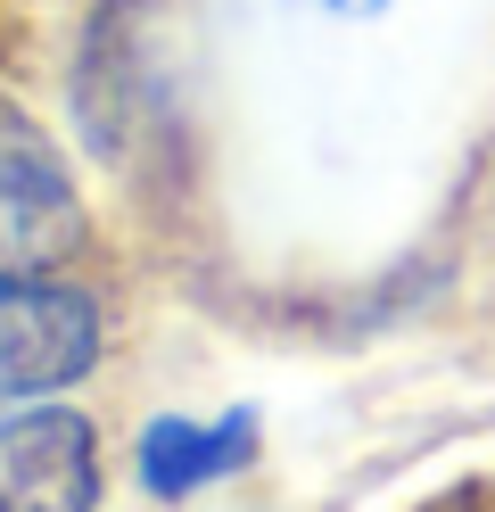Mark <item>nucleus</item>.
<instances>
[{"instance_id": "nucleus-1", "label": "nucleus", "mask_w": 495, "mask_h": 512, "mask_svg": "<svg viewBox=\"0 0 495 512\" xmlns=\"http://www.w3.org/2000/svg\"><path fill=\"white\" fill-rule=\"evenodd\" d=\"M99 364V306L66 281L9 273L0 281V405L66 389Z\"/></svg>"}, {"instance_id": "nucleus-2", "label": "nucleus", "mask_w": 495, "mask_h": 512, "mask_svg": "<svg viewBox=\"0 0 495 512\" xmlns=\"http://www.w3.org/2000/svg\"><path fill=\"white\" fill-rule=\"evenodd\" d=\"M99 504V438L83 413L42 405L0 422V512H91Z\"/></svg>"}, {"instance_id": "nucleus-3", "label": "nucleus", "mask_w": 495, "mask_h": 512, "mask_svg": "<svg viewBox=\"0 0 495 512\" xmlns=\"http://www.w3.org/2000/svg\"><path fill=\"white\" fill-rule=\"evenodd\" d=\"M256 455V413H223V422H182V413H165V422L141 430V479L157 496H190L207 488V479L240 471Z\"/></svg>"}, {"instance_id": "nucleus-4", "label": "nucleus", "mask_w": 495, "mask_h": 512, "mask_svg": "<svg viewBox=\"0 0 495 512\" xmlns=\"http://www.w3.org/2000/svg\"><path fill=\"white\" fill-rule=\"evenodd\" d=\"M0 215L17 223V232H42V223H75V190H66V166L58 149L42 141V124L25 108L0 100Z\"/></svg>"}]
</instances>
